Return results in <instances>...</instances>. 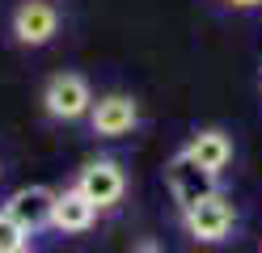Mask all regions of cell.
I'll list each match as a JSON object with an SVG mask.
<instances>
[{"label":"cell","instance_id":"7c38bea8","mask_svg":"<svg viewBox=\"0 0 262 253\" xmlns=\"http://www.w3.org/2000/svg\"><path fill=\"white\" fill-rule=\"evenodd\" d=\"M136 253H157V245H152V241H144V245H140Z\"/></svg>","mask_w":262,"mask_h":253},{"label":"cell","instance_id":"4fadbf2b","mask_svg":"<svg viewBox=\"0 0 262 253\" xmlns=\"http://www.w3.org/2000/svg\"><path fill=\"white\" fill-rule=\"evenodd\" d=\"M21 253H30V249H21Z\"/></svg>","mask_w":262,"mask_h":253},{"label":"cell","instance_id":"9c48e42d","mask_svg":"<svg viewBox=\"0 0 262 253\" xmlns=\"http://www.w3.org/2000/svg\"><path fill=\"white\" fill-rule=\"evenodd\" d=\"M186 152L207 169V173H216V177H220L224 169L233 165V135L220 131V127L194 131V135H190V144H186Z\"/></svg>","mask_w":262,"mask_h":253},{"label":"cell","instance_id":"6da1fadb","mask_svg":"<svg viewBox=\"0 0 262 253\" xmlns=\"http://www.w3.org/2000/svg\"><path fill=\"white\" fill-rule=\"evenodd\" d=\"M182 228L199 245H220V241H228L237 232V202L224 190H216L211 198H203V202H194V207L182 211Z\"/></svg>","mask_w":262,"mask_h":253},{"label":"cell","instance_id":"30bf717a","mask_svg":"<svg viewBox=\"0 0 262 253\" xmlns=\"http://www.w3.org/2000/svg\"><path fill=\"white\" fill-rule=\"evenodd\" d=\"M26 245H30V232L0 207V253H21Z\"/></svg>","mask_w":262,"mask_h":253},{"label":"cell","instance_id":"8992f818","mask_svg":"<svg viewBox=\"0 0 262 253\" xmlns=\"http://www.w3.org/2000/svg\"><path fill=\"white\" fill-rule=\"evenodd\" d=\"M59 34V13L47 0H21L13 9V38L21 47H47Z\"/></svg>","mask_w":262,"mask_h":253},{"label":"cell","instance_id":"ba28073f","mask_svg":"<svg viewBox=\"0 0 262 253\" xmlns=\"http://www.w3.org/2000/svg\"><path fill=\"white\" fill-rule=\"evenodd\" d=\"M97 224V207L76 190V186H68V190H55V211H51V228L63 232V236H80L89 232Z\"/></svg>","mask_w":262,"mask_h":253},{"label":"cell","instance_id":"277c9868","mask_svg":"<svg viewBox=\"0 0 262 253\" xmlns=\"http://www.w3.org/2000/svg\"><path fill=\"white\" fill-rule=\"evenodd\" d=\"M42 110L59 118V123H76V118H89L93 110V89L80 72H55L42 89Z\"/></svg>","mask_w":262,"mask_h":253},{"label":"cell","instance_id":"7a4b0ae2","mask_svg":"<svg viewBox=\"0 0 262 253\" xmlns=\"http://www.w3.org/2000/svg\"><path fill=\"white\" fill-rule=\"evenodd\" d=\"M165 186H169V198L178 202V211L194 207V202H203L220 190V177L207 173V169L190 156V152H173V160L165 165Z\"/></svg>","mask_w":262,"mask_h":253},{"label":"cell","instance_id":"5b68a950","mask_svg":"<svg viewBox=\"0 0 262 253\" xmlns=\"http://www.w3.org/2000/svg\"><path fill=\"white\" fill-rule=\"evenodd\" d=\"M136 123H140L136 97H127V93H102V97H93V110H89L93 135H102V140H119V135L136 131Z\"/></svg>","mask_w":262,"mask_h":253},{"label":"cell","instance_id":"8fae6325","mask_svg":"<svg viewBox=\"0 0 262 253\" xmlns=\"http://www.w3.org/2000/svg\"><path fill=\"white\" fill-rule=\"evenodd\" d=\"M224 5H233V9H258L262 0H224Z\"/></svg>","mask_w":262,"mask_h":253},{"label":"cell","instance_id":"3957f363","mask_svg":"<svg viewBox=\"0 0 262 253\" xmlns=\"http://www.w3.org/2000/svg\"><path fill=\"white\" fill-rule=\"evenodd\" d=\"M72 186L93 202L97 211H114L123 202V194H127V173H123V165L114 156H97V160H89L76 173Z\"/></svg>","mask_w":262,"mask_h":253},{"label":"cell","instance_id":"52a82bcc","mask_svg":"<svg viewBox=\"0 0 262 253\" xmlns=\"http://www.w3.org/2000/svg\"><path fill=\"white\" fill-rule=\"evenodd\" d=\"M5 211L34 236L42 228H51V211H55V190L51 186H21L5 198Z\"/></svg>","mask_w":262,"mask_h":253}]
</instances>
